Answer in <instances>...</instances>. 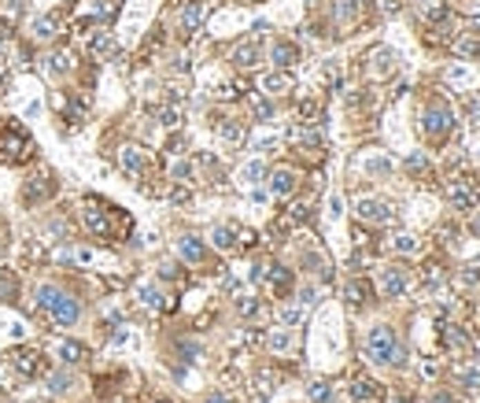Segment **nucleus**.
<instances>
[{
	"label": "nucleus",
	"instance_id": "nucleus-1",
	"mask_svg": "<svg viewBox=\"0 0 480 403\" xmlns=\"http://www.w3.org/2000/svg\"><path fill=\"white\" fill-rule=\"evenodd\" d=\"M396 330L392 326H373L369 337H366V355H369V363H392V355H396Z\"/></svg>",
	"mask_w": 480,
	"mask_h": 403
},
{
	"label": "nucleus",
	"instance_id": "nucleus-2",
	"mask_svg": "<svg viewBox=\"0 0 480 403\" xmlns=\"http://www.w3.org/2000/svg\"><path fill=\"white\" fill-rule=\"evenodd\" d=\"M451 122H454V115L440 100H432L429 108H425V115H421V130H425L429 141H443V137L451 133Z\"/></svg>",
	"mask_w": 480,
	"mask_h": 403
},
{
	"label": "nucleus",
	"instance_id": "nucleus-3",
	"mask_svg": "<svg viewBox=\"0 0 480 403\" xmlns=\"http://www.w3.org/2000/svg\"><path fill=\"white\" fill-rule=\"evenodd\" d=\"M45 315H48L56 326H74V322H78V315H81V307H78V300H74L70 292L59 289V296L52 300V307H48Z\"/></svg>",
	"mask_w": 480,
	"mask_h": 403
},
{
	"label": "nucleus",
	"instance_id": "nucleus-4",
	"mask_svg": "<svg viewBox=\"0 0 480 403\" xmlns=\"http://www.w3.org/2000/svg\"><path fill=\"white\" fill-rule=\"evenodd\" d=\"M355 215H358V222H366V226H388L392 222V204H384V200H358Z\"/></svg>",
	"mask_w": 480,
	"mask_h": 403
},
{
	"label": "nucleus",
	"instance_id": "nucleus-5",
	"mask_svg": "<svg viewBox=\"0 0 480 403\" xmlns=\"http://www.w3.org/2000/svg\"><path fill=\"white\" fill-rule=\"evenodd\" d=\"M447 196L458 211H473L477 207V185H469V178H458V182L447 185Z\"/></svg>",
	"mask_w": 480,
	"mask_h": 403
},
{
	"label": "nucleus",
	"instance_id": "nucleus-6",
	"mask_svg": "<svg viewBox=\"0 0 480 403\" xmlns=\"http://www.w3.org/2000/svg\"><path fill=\"white\" fill-rule=\"evenodd\" d=\"M407 285H410V278H407V270H403V267H384L381 270V292L384 296L396 300V296L407 292Z\"/></svg>",
	"mask_w": 480,
	"mask_h": 403
},
{
	"label": "nucleus",
	"instance_id": "nucleus-7",
	"mask_svg": "<svg viewBox=\"0 0 480 403\" xmlns=\"http://www.w3.org/2000/svg\"><path fill=\"white\" fill-rule=\"evenodd\" d=\"M119 163H122L126 174H144L148 171V152H144V148H137V144H126L122 156H119Z\"/></svg>",
	"mask_w": 480,
	"mask_h": 403
},
{
	"label": "nucleus",
	"instance_id": "nucleus-8",
	"mask_svg": "<svg viewBox=\"0 0 480 403\" xmlns=\"http://www.w3.org/2000/svg\"><path fill=\"white\" fill-rule=\"evenodd\" d=\"M396 71V52L392 48H373L369 52V74L373 78H388Z\"/></svg>",
	"mask_w": 480,
	"mask_h": 403
},
{
	"label": "nucleus",
	"instance_id": "nucleus-9",
	"mask_svg": "<svg viewBox=\"0 0 480 403\" xmlns=\"http://www.w3.org/2000/svg\"><path fill=\"white\" fill-rule=\"evenodd\" d=\"M12 366L19 370V377H34L41 370V355L34 352V348H19V352L12 355Z\"/></svg>",
	"mask_w": 480,
	"mask_h": 403
},
{
	"label": "nucleus",
	"instance_id": "nucleus-10",
	"mask_svg": "<svg viewBox=\"0 0 480 403\" xmlns=\"http://www.w3.org/2000/svg\"><path fill=\"white\" fill-rule=\"evenodd\" d=\"M270 193L273 196H292L296 193V171H288V167H277L270 174Z\"/></svg>",
	"mask_w": 480,
	"mask_h": 403
},
{
	"label": "nucleus",
	"instance_id": "nucleus-11",
	"mask_svg": "<svg viewBox=\"0 0 480 403\" xmlns=\"http://www.w3.org/2000/svg\"><path fill=\"white\" fill-rule=\"evenodd\" d=\"M270 59H273L277 71H288L296 59H300V48H296L292 41H277V45L270 48Z\"/></svg>",
	"mask_w": 480,
	"mask_h": 403
},
{
	"label": "nucleus",
	"instance_id": "nucleus-12",
	"mask_svg": "<svg viewBox=\"0 0 480 403\" xmlns=\"http://www.w3.org/2000/svg\"><path fill=\"white\" fill-rule=\"evenodd\" d=\"M347 392H351V400H355V403H369V400L381 396V385H377V381H369V377H355Z\"/></svg>",
	"mask_w": 480,
	"mask_h": 403
},
{
	"label": "nucleus",
	"instance_id": "nucleus-13",
	"mask_svg": "<svg viewBox=\"0 0 480 403\" xmlns=\"http://www.w3.org/2000/svg\"><path fill=\"white\" fill-rule=\"evenodd\" d=\"M344 296H347V303H351V307H362V303H369L373 289H369V281H362V278H351V281L344 285Z\"/></svg>",
	"mask_w": 480,
	"mask_h": 403
},
{
	"label": "nucleus",
	"instance_id": "nucleus-14",
	"mask_svg": "<svg viewBox=\"0 0 480 403\" xmlns=\"http://www.w3.org/2000/svg\"><path fill=\"white\" fill-rule=\"evenodd\" d=\"M177 252H181V259H185V263H204V256H207V248H204V241H200V237H181Z\"/></svg>",
	"mask_w": 480,
	"mask_h": 403
},
{
	"label": "nucleus",
	"instance_id": "nucleus-15",
	"mask_svg": "<svg viewBox=\"0 0 480 403\" xmlns=\"http://www.w3.org/2000/svg\"><path fill=\"white\" fill-rule=\"evenodd\" d=\"M259 86H262V93H270V97H281V93L292 89V78H288L285 71H273V74H266Z\"/></svg>",
	"mask_w": 480,
	"mask_h": 403
},
{
	"label": "nucleus",
	"instance_id": "nucleus-16",
	"mask_svg": "<svg viewBox=\"0 0 480 403\" xmlns=\"http://www.w3.org/2000/svg\"><path fill=\"white\" fill-rule=\"evenodd\" d=\"M48 388H52V396H74L78 381H74V374H67V370H59V374L48 377Z\"/></svg>",
	"mask_w": 480,
	"mask_h": 403
},
{
	"label": "nucleus",
	"instance_id": "nucleus-17",
	"mask_svg": "<svg viewBox=\"0 0 480 403\" xmlns=\"http://www.w3.org/2000/svg\"><path fill=\"white\" fill-rule=\"evenodd\" d=\"M200 23H204V0H192V4H185V12H181V30L192 34V30H200Z\"/></svg>",
	"mask_w": 480,
	"mask_h": 403
},
{
	"label": "nucleus",
	"instance_id": "nucleus-18",
	"mask_svg": "<svg viewBox=\"0 0 480 403\" xmlns=\"http://www.w3.org/2000/svg\"><path fill=\"white\" fill-rule=\"evenodd\" d=\"M403 167H407V174H414V178H429V171H432V163H429L425 152H410L403 159Z\"/></svg>",
	"mask_w": 480,
	"mask_h": 403
},
{
	"label": "nucleus",
	"instance_id": "nucleus-19",
	"mask_svg": "<svg viewBox=\"0 0 480 403\" xmlns=\"http://www.w3.org/2000/svg\"><path fill=\"white\" fill-rule=\"evenodd\" d=\"M262 59V52H259V45H240L237 52H233V63H237L240 71H251L255 63Z\"/></svg>",
	"mask_w": 480,
	"mask_h": 403
},
{
	"label": "nucleus",
	"instance_id": "nucleus-20",
	"mask_svg": "<svg viewBox=\"0 0 480 403\" xmlns=\"http://www.w3.org/2000/svg\"><path fill=\"white\" fill-rule=\"evenodd\" d=\"M141 303L148 307V311H166V296L155 289V285H141Z\"/></svg>",
	"mask_w": 480,
	"mask_h": 403
},
{
	"label": "nucleus",
	"instance_id": "nucleus-21",
	"mask_svg": "<svg viewBox=\"0 0 480 403\" xmlns=\"http://www.w3.org/2000/svg\"><path fill=\"white\" fill-rule=\"evenodd\" d=\"M211 241H215V248H222V252L237 248V233H233L229 226H215V229H211Z\"/></svg>",
	"mask_w": 480,
	"mask_h": 403
},
{
	"label": "nucleus",
	"instance_id": "nucleus-22",
	"mask_svg": "<svg viewBox=\"0 0 480 403\" xmlns=\"http://www.w3.org/2000/svg\"><path fill=\"white\" fill-rule=\"evenodd\" d=\"M440 337H443L447 348H465L469 344V333H462L458 326H440Z\"/></svg>",
	"mask_w": 480,
	"mask_h": 403
},
{
	"label": "nucleus",
	"instance_id": "nucleus-23",
	"mask_svg": "<svg viewBox=\"0 0 480 403\" xmlns=\"http://www.w3.org/2000/svg\"><path fill=\"white\" fill-rule=\"evenodd\" d=\"M322 82H325V89H340V82H344V71H340L336 59H329L325 67H322Z\"/></svg>",
	"mask_w": 480,
	"mask_h": 403
},
{
	"label": "nucleus",
	"instance_id": "nucleus-24",
	"mask_svg": "<svg viewBox=\"0 0 480 403\" xmlns=\"http://www.w3.org/2000/svg\"><path fill=\"white\" fill-rule=\"evenodd\" d=\"M366 174H369V178H388V174H392V159L369 156V159H366Z\"/></svg>",
	"mask_w": 480,
	"mask_h": 403
},
{
	"label": "nucleus",
	"instance_id": "nucleus-25",
	"mask_svg": "<svg viewBox=\"0 0 480 403\" xmlns=\"http://www.w3.org/2000/svg\"><path fill=\"white\" fill-rule=\"evenodd\" d=\"M307 400H311V403H329V400H333V385H329V381H311Z\"/></svg>",
	"mask_w": 480,
	"mask_h": 403
},
{
	"label": "nucleus",
	"instance_id": "nucleus-26",
	"mask_svg": "<svg viewBox=\"0 0 480 403\" xmlns=\"http://www.w3.org/2000/svg\"><path fill=\"white\" fill-rule=\"evenodd\" d=\"M266 344H270V352H277V355L288 352V348H292V330H285V326H281V330H273Z\"/></svg>",
	"mask_w": 480,
	"mask_h": 403
},
{
	"label": "nucleus",
	"instance_id": "nucleus-27",
	"mask_svg": "<svg viewBox=\"0 0 480 403\" xmlns=\"http://www.w3.org/2000/svg\"><path fill=\"white\" fill-rule=\"evenodd\" d=\"M218 137H222L226 144H240V141H244V126L229 119V122H222V126H218Z\"/></svg>",
	"mask_w": 480,
	"mask_h": 403
},
{
	"label": "nucleus",
	"instance_id": "nucleus-28",
	"mask_svg": "<svg viewBox=\"0 0 480 403\" xmlns=\"http://www.w3.org/2000/svg\"><path fill=\"white\" fill-rule=\"evenodd\" d=\"M59 359H63V363H81V359H85V344H78V341H63V344H59Z\"/></svg>",
	"mask_w": 480,
	"mask_h": 403
},
{
	"label": "nucleus",
	"instance_id": "nucleus-29",
	"mask_svg": "<svg viewBox=\"0 0 480 403\" xmlns=\"http://www.w3.org/2000/svg\"><path fill=\"white\" fill-rule=\"evenodd\" d=\"M358 19V0H340V8H336V23L340 26H347V23H355Z\"/></svg>",
	"mask_w": 480,
	"mask_h": 403
},
{
	"label": "nucleus",
	"instance_id": "nucleus-30",
	"mask_svg": "<svg viewBox=\"0 0 480 403\" xmlns=\"http://www.w3.org/2000/svg\"><path fill=\"white\" fill-rule=\"evenodd\" d=\"M30 30H34V37H37V41H48V37H56V19H52V15L34 19V26H30Z\"/></svg>",
	"mask_w": 480,
	"mask_h": 403
},
{
	"label": "nucleus",
	"instance_id": "nucleus-31",
	"mask_svg": "<svg viewBox=\"0 0 480 403\" xmlns=\"http://www.w3.org/2000/svg\"><path fill=\"white\" fill-rule=\"evenodd\" d=\"M458 56H465V59H473L480 56V34H469V37H458Z\"/></svg>",
	"mask_w": 480,
	"mask_h": 403
},
{
	"label": "nucleus",
	"instance_id": "nucleus-32",
	"mask_svg": "<svg viewBox=\"0 0 480 403\" xmlns=\"http://www.w3.org/2000/svg\"><path fill=\"white\" fill-rule=\"evenodd\" d=\"M266 278H270L273 292H288V285H292V274H288L285 267H273V270H266Z\"/></svg>",
	"mask_w": 480,
	"mask_h": 403
},
{
	"label": "nucleus",
	"instance_id": "nucleus-33",
	"mask_svg": "<svg viewBox=\"0 0 480 403\" xmlns=\"http://www.w3.org/2000/svg\"><path fill=\"white\" fill-rule=\"evenodd\" d=\"M392 248H396L399 256H414V252H418V237H414V233H399V237L392 241Z\"/></svg>",
	"mask_w": 480,
	"mask_h": 403
},
{
	"label": "nucleus",
	"instance_id": "nucleus-34",
	"mask_svg": "<svg viewBox=\"0 0 480 403\" xmlns=\"http://www.w3.org/2000/svg\"><path fill=\"white\" fill-rule=\"evenodd\" d=\"M85 222H89V229H93V233H100V237L111 229V226H108V215H100L96 207H89V211H85Z\"/></svg>",
	"mask_w": 480,
	"mask_h": 403
},
{
	"label": "nucleus",
	"instance_id": "nucleus-35",
	"mask_svg": "<svg viewBox=\"0 0 480 403\" xmlns=\"http://www.w3.org/2000/svg\"><path fill=\"white\" fill-rule=\"evenodd\" d=\"M262 174H266L262 159H255V163H248V167H244V171H240V182H244V185H255V182H259Z\"/></svg>",
	"mask_w": 480,
	"mask_h": 403
},
{
	"label": "nucleus",
	"instance_id": "nucleus-36",
	"mask_svg": "<svg viewBox=\"0 0 480 403\" xmlns=\"http://www.w3.org/2000/svg\"><path fill=\"white\" fill-rule=\"evenodd\" d=\"M48 63H52V67H48L52 74H67V71H70V56H67V52H56V56H52Z\"/></svg>",
	"mask_w": 480,
	"mask_h": 403
},
{
	"label": "nucleus",
	"instance_id": "nucleus-37",
	"mask_svg": "<svg viewBox=\"0 0 480 403\" xmlns=\"http://www.w3.org/2000/svg\"><path fill=\"white\" fill-rule=\"evenodd\" d=\"M458 381H462V388L480 392V374H477V370H462V374H458Z\"/></svg>",
	"mask_w": 480,
	"mask_h": 403
},
{
	"label": "nucleus",
	"instance_id": "nucleus-38",
	"mask_svg": "<svg viewBox=\"0 0 480 403\" xmlns=\"http://www.w3.org/2000/svg\"><path fill=\"white\" fill-rule=\"evenodd\" d=\"M237 311H240L244 318H251L255 311H259V300H255V296H240V300H237Z\"/></svg>",
	"mask_w": 480,
	"mask_h": 403
},
{
	"label": "nucleus",
	"instance_id": "nucleus-39",
	"mask_svg": "<svg viewBox=\"0 0 480 403\" xmlns=\"http://www.w3.org/2000/svg\"><path fill=\"white\" fill-rule=\"evenodd\" d=\"M159 278H163V281H177L181 267H177V263H163V267H159Z\"/></svg>",
	"mask_w": 480,
	"mask_h": 403
},
{
	"label": "nucleus",
	"instance_id": "nucleus-40",
	"mask_svg": "<svg viewBox=\"0 0 480 403\" xmlns=\"http://www.w3.org/2000/svg\"><path fill=\"white\" fill-rule=\"evenodd\" d=\"M251 111H255V119H270V115H273V104H270V100H255Z\"/></svg>",
	"mask_w": 480,
	"mask_h": 403
},
{
	"label": "nucleus",
	"instance_id": "nucleus-41",
	"mask_svg": "<svg viewBox=\"0 0 480 403\" xmlns=\"http://www.w3.org/2000/svg\"><path fill=\"white\" fill-rule=\"evenodd\" d=\"M177 119H181L177 108H159V122L163 126H177Z\"/></svg>",
	"mask_w": 480,
	"mask_h": 403
},
{
	"label": "nucleus",
	"instance_id": "nucleus-42",
	"mask_svg": "<svg viewBox=\"0 0 480 403\" xmlns=\"http://www.w3.org/2000/svg\"><path fill=\"white\" fill-rule=\"evenodd\" d=\"M170 174H174L177 182H189V178H192V163H174V167H170Z\"/></svg>",
	"mask_w": 480,
	"mask_h": 403
},
{
	"label": "nucleus",
	"instance_id": "nucleus-43",
	"mask_svg": "<svg viewBox=\"0 0 480 403\" xmlns=\"http://www.w3.org/2000/svg\"><path fill=\"white\" fill-rule=\"evenodd\" d=\"M281 322L296 326V322H300V307H281Z\"/></svg>",
	"mask_w": 480,
	"mask_h": 403
},
{
	"label": "nucleus",
	"instance_id": "nucleus-44",
	"mask_svg": "<svg viewBox=\"0 0 480 403\" xmlns=\"http://www.w3.org/2000/svg\"><path fill=\"white\" fill-rule=\"evenodd\" d=\"M480 281V267H465L462 270V285H477Z\"/></svg>",
	"mask_w": 480,
	"mask_h": 403
},
{
	"label": "nucleus",
	"instance_id": "nucleus-45",
	"mask_svg": "<svg viewBox=\"0 0 480 403\" xmlns=\"http://www.w3.org/2000/svg\"><path fill=\"white\" fill-rule=\"evenodd\" d=\"M399 8H403V0H381V12L384 15H396Z\"/></svg>",
	"mask_w": 480,
	"mask_h": 403
},
{
	"label": "nucleus",
	"instance_id": "nucleus-46",
	"mask_svg": "<svg viewBox=\"0 0 480 403\" xmlns=\"http://www.w3.org/2000/svg\"><path fill=\"white\" fill-rule=\"evenodd\" d=\"M170 200H174V204H185V200H189V189H170Z\"/></svg>",
	"mask_w": 480,
	"mask_h": 403
},
{
	"label": "nucleus",
	"instance_id": "nucleus-47",
	"mask_svg": "<svg viewBox=\"0 0 480 403\" xmlns=\"http://www.w3.org/2000/svg\"><path fill=\"white\" fill-rule=\"evenodd\" d=\"M432 403H454L451 392H432Z\"/></svg>",
	"mask_w": 480,
	"mask_h": 403
},
{
	"label": "nucleus",
	"instance_id": "nucleus-48",
	"mask_svg": "<svg viewBox=\"0 0 480 403\" xmlns=\"http://www.w3.org/2000/svg\"><path fill=\"white\" fill-rule=\"evenodd\" d=\"M204 403H229V396H226V392H211Z\"/></svg>",
	"mask_w": 480,
	"mask_h": 403
},
{
	"label": "nucleus",
	"instance_id": "nucleus-49",
	"mask_svg": "<svg viewBox=\"0 0 480 403\" xmlns=\"http://www.w3.org/2000/svg\"><path fill=\"white\" fill-rule=\"evenodd\" d=\"M469 233H473V237H480V211H477L473 218H469Z\"/></svg>",
	"mask_w": 480,
	"mask_h": 403
},
{
	"label": "nucleus",
	"instance_id": "nucleus-50",
	"mask_svg": "<svg viewBox=\"0 0 480 403\" xmlns=\"http://www.w3.org/2000/svg\"><path fill=\"white\" fill-rule=\"evenodd\" d=\"M244 4H255V0H244Z\"/></svg>",
	"mask_w": 480,
	"mask_h": 403
}]
</instances>
